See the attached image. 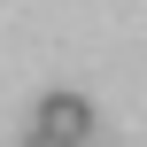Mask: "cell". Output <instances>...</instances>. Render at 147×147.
Returning a JSON list of instances; mask_svg holds the SVG:
<instances>
[{"label": "cell", "mask_w": 147, "mask_h": 147, "mask_svg": "<svg viewBox=\"0 0 147 147\" xmlns=\"http://www.w3.org/2000/svg\"><path fill=\"white\" fill-rule=\"evenodd\" d=\"M85 124H93L85 93H47V101H39V132H54V140H85Z\"/></svg>", "instance_id": "1"}, {"label": "cell", "mask_w": 147, "mask_h": 147, "mask_svg": "<svg viewBox=\"0 0 147 147\" xmlns=\"http://www.w3.org/2000/svg\"><path fill=\"white\" fill-rule=\"evenodd\" d=\"M23 147H78V140H54V132H39V124H31V132H23Z\"/></svg>", "instance_id": "2"}]
</instances>
